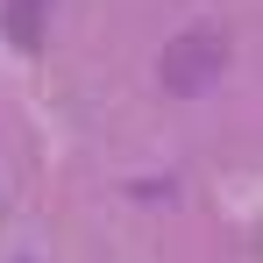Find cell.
<instances>
[{
	"label": "cell",
	"mask_w": 263,
	"mask_h": 263,
	"mask_svg": "<svg viewBox=\"0 0 263 263\" xmlns=\"http://www.w3.org/2000/svg\"><path fill=\"white\" fill-rule=\"evenodd\" d=\"M157 71H164V92L199 100V92L228 71V36H220V29H185V36H171V50H164Z\"/></svg>",
	"instance_id": "cell-1"
},
{
	"label": "cell",
	"mask_w": 263,
	"mask_h": 263,
	"mask_svg": "<svg viewBox=\"0 0 263 263\" xmlns=\"http://www.w3.org/2000/svg\"><path fill=\"white\" fill-rule=\"evenodd\" d=\"M36 7H43V0H14V7H7V36H22L29 50H36Z\"/></svg>",
	"instance_id": "cell-2"
}]
</instances>
